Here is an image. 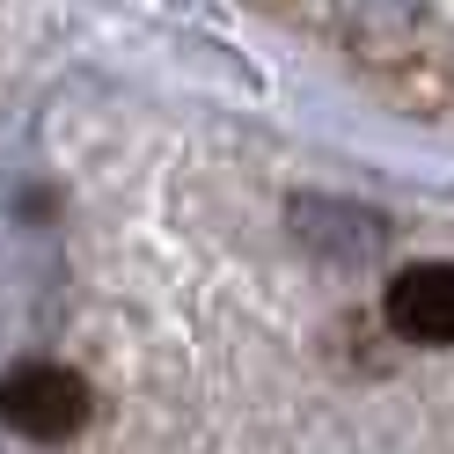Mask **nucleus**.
Returning a JSON list of instances; mask_svg holds the SVG:
<instances>
[{"label": "nucleus", "mask_w": 454, "mask_h": 454, "mask_svg": "<svg viewBox=\"0 0 454 454\" xmlns=\"http://www.w3.org/2000/svg\"><path fill=\"white\" fill-rule=\"evenodd\" d=\"M337 22L359 51H403L418 37V0H337Z\"/></svg>", "instance_id": "4"}, {"label": "nucleus", "mask_w": 454, "mask_h": 454, "mask_svg": "<svg viewBox=\"0 0 454 454\" xmlns=\"http://www.w3.org/2000/svg\"><path fill=\"white\" fill-rule=\"evenodd\" d=\"M381 316L403 345H454V264H403L381 294Z\"/></svg>", "instance_id": "3"}, {"label": "nucleus", "mask_w": 454, "mask_h": 454, "mask_svg": "<svg viewBox=\"0 0 454 454\" xmlns=\"http://www.w3.org/2000/svg\"><path fill=\"white\" fill-rule=\"evenodd\" d=\"M96 418V388L59 359H22L0 374V425L22 440H74L81 425Z\"/></svg>", "instance_id": "1"}, {"label": "nucleus", "mask_w": 454, "mask_h": 454, "mask_svg": "<svg viewBox=\"0 0 454 454\" xmlns=\"http://www.w3.org/2000/svg\"><path fill=\"white\" fill-rule=\"evenodd\" d=\"M286 227H294V242L308 257H323V264H366V257L388 249V220L352 206V198H294Z\"/></svg>", "instance_id": "2"}]
</instances>
